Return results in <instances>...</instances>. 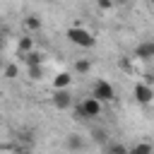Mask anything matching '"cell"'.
<instances>
[{
  "mask_svg": "<svg viewBox=\"0 0 154 154\" xmlns=\"http://www.w3.org/2000/svg\"><path fill=\"white\" fill-rule=\"evenodd\" d=\"M103 111V103L91 94L87 99H82L77 106H75V118H82V120H89V118H99Z\"/></svg>",
  "mask_w": 154,
  "mask_h": 154,
  "instance_id": "6da1fadb",
  "label": "cell"
},
{
  "mask_svg": "<svg viewBox=\"0 0 154 154\" xmlns=\"http://www.w3.org/2000/svg\"><path fill=\"white\" fill-rule=\"evenodd\" d=\"M67 41L75 43V46H79V48H94V43H96L94 34L87 31L84 26H70L67 29Z\"/></svg>",
  "mask_w": 154,
  "mask_h": 154,
  "instance_id": "7a4b0ae2",
  "label": "cell"
},
{
  "mask_svg": "<svg viewBox=\"0 0 154 154\" xmlns=\"http://www.w3.org/2000/svg\"><path fill=\"white\" fill-rule=\"evenodd\" d=\"M91 94H94L101 103H108V101H113V99H116V89H113V84H111V82H106V79H99V82L94 84Z\"/></svg>",
  "mask_w": 154,
  "mask_h": 154,
  "instance_id": "3957f363",
  "label": "cell"
},
{
  "mask_svg": "<svg viewBox=\"0 0 154 154\" xmlns=\"http://www.w3.org/2000/svg\"><path fill=\"white\" fill-rule=\"evenodd\" d=\"M132 96H135V101H137V103L147 106V103H152V101H154V87H152V84H147V82H137V84L132 87Z\"/></svg>",
  "mask_w": 154,
  "mask_h": 154,
  "instance_id": "277c9868",
  "label": "cell"
},
{
  "mask_svg": "<svg viewBox=\"0 0 154 154\" xmlns=\"http://www.w3.org/2000/svg\"><path fill=\"white\" fill-rule=\"evenodd\" d=\"M53 106H55L58 111L70 108V106H72V96H70V91H67V89H55V94H53Z\"/></svg>",
  "mask_w": 154,
  "mask_h": 154,
  "instance_id": "5b68a950",
  "label": "cell"
},
{
  "mask_svg": "<svg viewBox=\"0 0 154 154\" xmlns=\"http://www.w3.org/2000/svg\"><path fill=\"white\" fill-rule=\"evenodd\" d=\"M135 58H140V60H154V41H142L135 48Z\"/></svg>",
  "mask_w": 154,
  "mask_h": 154,
  "instance_id": "8992f818",
  "label": "cell"
},
{
  "mask_svg": "<svg viewBox=\"0 0 154 154\" xmlns=\"http://www.w3.org/2000/svg\"><path fill=\"white\" fill-rule=\"evenodd\" d=\"M70 82H72V75L70 72H58L53 77V89H67Z\"/></svg>",
  "mask_w": 154,
  "mask_h": 154,
  "instance_id": "52a82bcc",
  "label": "cell"
},
{
  "mask_svg": "<svg viewBox=\"0 0 154 154\" xmlns=\"http://www.w3.org/2000/svg\"><path fill=\"white\" fill-rule=\"evenodd\" d=\"M41 24H43V22H41V17H38V14H26V19H24V26H26L29 31H38V29H41Z\"/></svg>",
  "mask_w": 154,
  "mask_h": 154,
  "instance_id": "ba28073f",
  "label": "cell"
},
{
  "mask_svg": "<svg viewBox=\"0 0 154 154\" xmlns=\"http://www.w3.org/2000/svg\"><path fill=\"white\" fill-rule=\"evenodd\" d=\"M17 51L24 55V53H29V51H34V38L31 36H22L19 41H17Z\"/></svg>",
  "mask_w": 154,
  "mask_h": 154,
  "instance_id": "9c48e42d",
  "label": "cell"
},
{
  "mask_svg": "<svg viewBox=\"0 0 154 154\" xmlns=\"http://www.w3.org/2000/svg\"><path fill=\"white\" fill-rule=\"evenodd\" d=\"M24 60H26V65H43V53L29 51V53H24Z\"/></svg>",
  "mask_w": 154,
  "mask_h": 154,
  "instance_id": "30bf717a",
  "label": "cell"
},
{
  "mask_svg": "<svg viewBox=\"0 0 154 154\" xmlns=\"http://www.w3.org/2000/svg\"><path fill=\"white\" fill-rule=\"evenodd\" d=\"M67 149H84V140L79 135H67Z\"/></svg>",
  "mask_w": 154,
  "mask_h": 154,
  "instance_id": "8fae6325",
  "label": "cell"
},
{
  "mask_svg": "<svg viewBox=\"0 0 154 154\" xmlns=\"http://www.w3.org/2000/svg\"><path fill=\"white\" fill-rule=\"evenodd\" d=\"M26 75H29V79L36 82V79L43 77V67H41V65H29V67H26Z\"/></svg>",
  "mask_w": 154,
  "mask_h": 154,
  "instance_id": "7c38bea8",
  "label": "cell"
},
{
  "mask_svg": "<svg viewBox=\"0 0 154 154\" xmlns=\"http://www.w3.org/2000/svg\"><path fill=\"white\" fill-rule=\"evenodd\" d=\"M130 152H132V154H147V152H154V144H149V142H142V144H135Z\"/></svg>",
  "mask_w": 154,
  "mask_h": 154,
  "instance_id": "4fadbf2b",
  "label": "cell"
},
{
  "mask_svg": "<svg viewBox=\"0 0 154 154\" xmlns=\"http://www.w3.org/2000/svg\"><path fill=\"white\" fill-rule=\"evenodd\" d=\"M89 67H91L89 60H77V63H75V72H77V75H87Z\"/></svg>",
  "mask_w": 154,
  "mask_h": 154,
  "instance_id": "5bb4252c",
  "label": "cell"
},
{
  "mask_svg": "<svg viewBox=\"0 0 154 154\" xmlns=\"http://www.w3.org/2000/svg\"><path fill=\"white\" fill-rule=\"evenodd\" d=\"M17 75H19V67H17V65H5V72H2L5 79H14Z\"/></svg>",
  "mask_w": 154,
  "mask_h": 154,
  "instance_id": "9a60e30c",
  "label": "cell"
},
{
  "mask_svg": "<svg viewBox=\"0 0 154 154\" xmlns=\"http://www.w3.org/2000/svg\"><path fill=\"white\" fill-rule=\"evenodd\" d=\"M96 7H99V10H103V12H108V10H113V7H116V0H96Z\"/></svg>",
  "mask_w": 154,
  "mask_h": 154,
  "instance_id": "2e32d148",
  "label": "cell"
},
{
  "mask_svg": "<svg viewBox=\"0 0 154 154\" xmlns=\"http://www.w3.org/2000/svg\"><path fill=\"white\" fill-rule=\"evenodd\" d=\"M91 140L103 144V142H106V130H91Z\"/></svg>",
  "mask_w": 154,
  "mask_h": 154,
  "instance_id": "e0dca14e",
  "label": "cell"
},
{
  "mask_svg": "<svg viewBox=\"0 0 154 154\" xmlns=\"http://www.w3.org/2000/svg\"><path fill=\"white\" fill-rule=\"evenodd\" d=\"M106 149H108V152H118V154H125V152H130L125 144H106Z\"/></svg>",
  "mask_w": 154,
  "mask_h": 154,
  "instance_id": "ac0fdd59",
  "label": "cell"
},
{
  "mask_svg": "<svg viewBox=\"0 0 154 154\" xmlns=\"http://www.w3.org/2000/svg\"><path fill=\"white\" fill-rule=\"evenodd\" d=\"M149 7H152V12H154V0H149Z\"/></svg>",
  "mask_w": 154,
  "mask_h": 154,
  "instance_id": "d6986e66",
  "label": "cell"
},
{
  "mask_svg": "<svg viewBox=\"0 0 154 154\" xmlns=\"http://www.w3.org/2000/svg\"><path fill=\"white\" fill-rule=\"evenodd\" d=\"M0 46H2V31H0Z\"/></svg>",
  "mask_w": 154,
  "mask_h": 154,
  "instance_id": "ffe728a7",
  "label": "cell"
},
{
  "mask_svg": "<svg viewBox=\"0 0 154 154\" xmlns=\"http://www.w3.org/2000/svg\"><path fill=\"white\" fill-rule=\"evenodd\" d=\"M116 2H118V0H116Z\"/></svg>",
  "mask_w": 154,
  "mask_h": 154,
  "instance_id": "44dd1931",
  "label": "cell"
}]
</instances>
